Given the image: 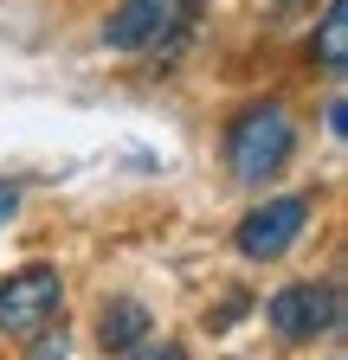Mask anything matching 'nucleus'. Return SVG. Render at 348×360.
Here are the masks:
<instances>
[{
	"label": "nucleus",
	"mask_w": 348,
	"mask_h": 360,
	"mask_svg": "<svg viewBox=\"0 0 348 360\" xmlns=\"http://www.w3.org/2000/svg\"><path fill=\"white\" fill-rule=\"evenodd\" d=\"M297 155V116L284 97H251L226 122V174L239 187H271Z\"/></svg>",
	"instance_id": "f257e3e1"
},
{
	"label": "nucleus",
	"mask_w": 348,
	"mask_h": 360,
	"mask_svg": "<svg viewBox=\"0 0 348 360\" xmlns=\"http://www.w3.org/2000/svg\"><path fill=\"white\" fill-rule=\"evenodd\" d=\"M65 309V277L52 264H26L13 277H0V335L13 341H39Z\"/></svg>",
	"instance_id": "f03ea898"
},
{
	"label": "nucleus",
	"mask_w": 348,
	"mask_h": 360,
	"mask_svg": "<svg viewBox=\"0 0 348 360\" xmlns=\"http://www.w3.org/2000/svg\"><path fill=\"white\" fill-rule=\"evenodd\" d=\"M200 20V0H123L104 20V45L110 52H161V39H187Z\"/></svg>",
	"instance_id": "7ed1b4c3"
},
{
	"label": "nucleus",
	"mask_w": 348,
	"mask_h": 360,
	"mask_svg": "<svg viewBox=\"0 0 348 360\" xmlns=\"http://www.w3.org/2000/svg\"><path fill=\"white\" fill-rule=\"evenodd\" d=\"M303 232H310V193H271L265 206H251V212L239 219L232 245H239V257H251V264H278V257L297 251Z\"/></svg>",
	"instance_id": "20e7f679"
},
{
	"label": "nucleus",
	"mask_w": 348,
	"mask_h": 360,
	"mask_svg": "<svg viewBox=\"0 0 348 360\" xmlns=\"http://www.w3.org/2000/svg\"><path fill=\"white\" fill-rule=\"evenodd\" d=\"M265 315H271V328H278V341H316V335H335L342 328V283H284L271 302H265Z\"/></svg>",
	"instance_id": "39448f33"
},
{
	"label": "nucleus",
	"mask_w": 348,
	"mask_h": 360,
	"mask_svg": "<svg viewBox=\"0 0 348 360\" xmlns=\"http://www.w3.org/2000/svg\"><path fill=\"white\" fill-rule=\"evenodd\" d=\"M155 335V315H149V302H136V296H104L97 302V347L104 354H136L142 341Z\"/></svg>",
	"instance_id": "423d86ee"
},
{
	"label": "nucleus",
	"mask_w": 348,
	"mask_h": 360,
	"mask_svg": "<svg viewBox=\"0 0 348 360\" xmlns=\"http://www.w3.org/2000/svg\"><path fill=\"white\" fill-rule=\"evenodd\" d=\"M310 58L323 65V77L348 71V0H329V7H323V26L310 39Z\"/></svg>",
	"instance_id": "0eeeda50"
},
{
	"label": "nucleus",
	"mask_w": 348,
	"mask_h": 360,
	"mask_svg": "<svg viewBox=\"0 0 348 360\" xmlns=\"http://www.w3.org/2000/svg\"><path fill=\"white\" fill-rule=\"evenodd\" d=\"M245 309H251V296H245V290H232V296H226L220 309H206V328H213V335H220V328H232Z\"/></svg>",
	"instance_id": "6e6552de"
},
{
	"label": "nucleus",
	"mask_w": 348,
	"mask_h": 360,
	"mask_svg": "<svg viewBox=\"0 0 348 360\" xmlns=\"http://www.w3.org/2000/svg\"><path fill=\"white\" fill-rule=\"evenodd\" d=\"M123 360H187V347L181 341H142L136 354H123Z\"/></svg>",
	"instance_id": "1a4fd4ad"
},
{
	"label": "nucleus",
	"mask_w": 348,
	"mask_h": 360,
	"mask_svg": "<svg viewBox=\"0 0 348 360\" xmlns=\"http://www.w3.org/2000/svg\"><path fill=\"white\" fill-rule=\"evenodd\" d=\"M13 212H20V180H0V232H7Z\"/></svg>",
	"instance_id": "9d476101"
},
{
	"label": "nucleus",
	"mask_w": 348,
	"mask_h": 360,
	"mask_svg": "<svg viewBox=\"0 0 348 360\" xmlns=\"http://www.w3.org/2000/svg\"><path fill=\"white\" fill-rule=\"evenodd\" d=\"M32 360H65V335H58V341H52V335L32 341Z\"/></svg>",
	"instance_id": "9b49d317"
},
{
	"label": "nucleus",
	"mask_w": 348,
	"mask_h": 360,
	"mask_svg": "<svg viewBox=\"0 0 348 360\" xmlns=\"http://www.w3.org/2000/svg\"><path fill=\"white\" fill-rule=\"evenodd\" d=\"M323 122H329V135H335V142L348 135V129H342V97H329V103H323Z\"/></svg>",
	"instance_id": "f8f14e48"
},
{
	"label": "nucleus",
	"mask_w": 348,
	"mask_h": 360,
	"mask_svg": "<svg viewBox=\"0 0 348 360\" xmlns=\"http://www.w3.org/2000/svg\"><path fill=\"white\" fill-rule=\"evenodd\" d=\"M265 7H297V0H265Z\"/></svg>",
	"instance_id": "ddd939ff"
}]
</instances>
